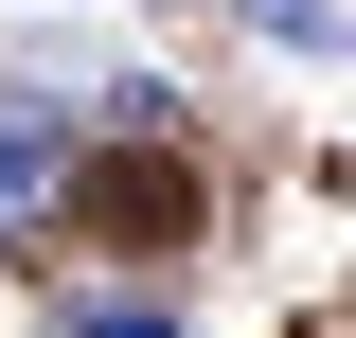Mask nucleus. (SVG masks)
Returning a JSON list of instances; mask_svg holds the SVG:
<instances>
[{
    "label": "nucleus",
    "mask_w": 356,
    "mask_h": 338,
    "mask_svg": "<svg viewBox=\"0 0 356 338\" xmlns=\"http://www.w3.org/2000/svg\"><path fill=\"white\" fill-rule=\"evenodd\" d=\"M54 196H72V125L0 89V232H54Z\"/></svg>",
    "instance_id": "1"
},
{
    "label": "nucleus",
    "mask_w": 356,
    "mask_h": 338,
    "mask_svg": "<svg viewBox=\"0 0 356 338\" xmlns=\"http://www.w3.org/2000/svg\"><path fill=\"white\" fill-rule=\"evenodd\" d=\"M232 18H250V36H267V54H339V36H356L339 0H232Z\"/></svg>",
    "instance_id": "2"
},
{
    "label": "nucleus",
    "mask_w": 356,
    "mask_h": 338,
    "mask_svg": "<svg viewBox=\"0 0 356 338\" xmlns=\"http://www.w3.org/2000/svg\"><path fill=\"white\" fill-rule=\"evenodd\" d=\"M54 338H178V303H54Z\"/></svg>",
    "instance_id": "3"
}]
</instances>
